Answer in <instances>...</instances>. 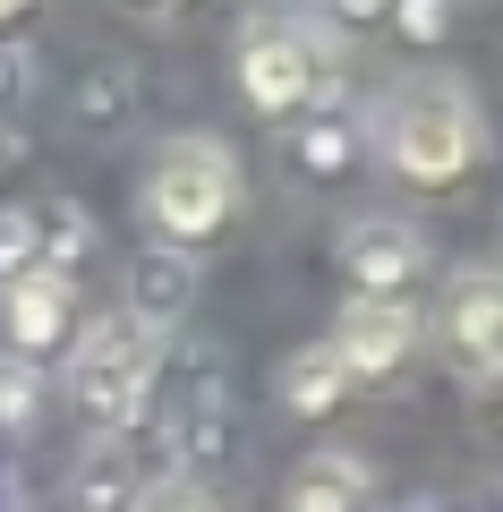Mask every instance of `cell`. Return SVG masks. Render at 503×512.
Wrapping results in <instances>:
<instances>
[{
    "label": "cell",
    "instance_id": "603a6c76",
    "mask_svg": "<svg viewBox=\"0 0 503 512\" xmlns=\"http://www.w3.org/2000/svg\"><path fill=\"white\" fill-rule=\"evenodd\" d=\"M478 436L503 444V376H495V393H478Z\"/></svg>",
    "mask_w": 503,
    "mask_h": 512
},
{
    "label": "cell",
    "instance_id": "ffe728a7",
    "mask_svg": "<svg viewBox=\"0 0 503 512\" xmlns=\"http://www.w3.org/2000/svg\"><path fill=\"white\" fill-rule=\"evenodd\" d=\"M393 18H401V35H410V43H444L452 9H444V0H393Z\"/></svg>",
    "mask_w": 503,
    "mask_h": 512
},
{
    "label": "cell",
    "instance_id": "8992f818",
    "mask_svg": "<svg viewBox=\"0 0 503 512\" xmlns=\"http://www.w3.org/2000/svg\"><path fill=\"white\" fill-rule=\"evenodd\" d=\"M435 342L461 376H503V274H452L444 308H435Z\"/></svg>",
    "mask_w": 503,
    "mask_h": 512
},
{
    "label": "cell",
    "instance_id": "30bf717a",
    "mask_svg": "<svg viewBox=\"0 0 503 512\" xmlns=\"http://www.w3.org/2000/svg\"><path fill=\"white\" fill-rule=\"evenodd\" d=\"M222 453H231V393H222V376H197L171 402V470L205 478Z\"/></svg>",
    "mask_w": 503,
    "mask_h": 512
},
{
    "label": "cell",
    "instance_id": "e0dca14e",
    "mask_svg": "<svg viewBox=\"0 0 503 512\" xmlns=\"http://www.w3.org/2000/svg\"><path fill=\"white\" fill-rule=\"evenodd\" d=\"M35 393H43V376L26 359L0 350V427H26V419H35Z\"/></svg>",
    "mask_w": 503,
    "mask_h": 512
},
{
    "label": "cell",
    "instance_id": "8fae6325",
    "mask_svg": "<svg viewBox=\"0 0 503 512\" xmlns=\"http://www.w3.org/2000/svg\"><path fill=\"white\" fill-rule=\"evenodd\" d=\"M282 512H376V478L359 453H307L282 487Z\"/></svg>",
    "mask_w": 503,
    "mask_h": 512
},
{
    "label": "cell",
    "instance_id": "d4e9b609",
    "mask_svg": "<svg viewBox=\"0 0 503 512\" xmlns=\"http://www.w3.org/2000/svg\"><path fill=\"white\" fill-rule=\"evenodd\" d=\"M18 9H35V0H0V18H18Z\"/></svg>",
    "mask_w": 503,
    "mask_h": 512
},
{
    "label": "cell",
    "instance_id": "5bb4252c",
    "mask_svg": "<svg viewBox=\"0 0 503 512\" xmlns=\"http://www.w3.org/2000/svg\"><path fill=\"white\" fill-rule=\"evenodd\" d=\"M290 154H299L307 180H342V171L359 163V128H350V111L324 103L316 120H299V128H290Z\"/></svg>",
    "mask_w": 503,
    "mask_h": 512
},
{
    "label": "cell",
    "instance_id": "52a82bcc",
    "mask_svg": "<svg viewBox=\"0 0 503 512\" xmlns=\"http://www.w3.org/2000/svg\"><path fill=\"white\" fill-rule=\"evenodd\" d=\"M333 350H342L350 384L401 376V359L418 350V308H410V299H350V308H342V333H333Z\"/></svg>",
    "mask_w": 503,
    "mask_h": 512
},
{
    "label": "cell",
    "instance_id": "4fadbf2b",
    "mask_svg": "<svg viewBox=\"0 0 503 512\" xmlns=\"http://www.w3.org/2000/svg\"><path fill=\"white\" fill-rule=\"evenodd\" d=\"M273 384H282V410H290V419H324V410L350 393V367H342V350H333V342H307V350H290V359H282V376H273Z\"/></svg>",
    "mask_w": 503,
    "mask_h": 512
},
{
    "label": "cell",
    "instance_id": "2e32d148",
    "mask_svg": "<svg viewBox=\"0 0 503 512\" xmlns=\"http://www.w3.org/2000/svg\"><path fill=\"white\" fill-rule=\"evenodd\" d=\"M43 274V222L35 205H0V291H18V282Z\"/></svg>",
    "mask_w": 503,
    "mask_h": 512
},
{
    "label": "cell",
    "instance_id": "44dd1931",
    "mask_svg": "<svg viewBox=\"0 0 503 512\" xmlns=\"http://www.w3.org/2000/svg\"><path fill=\"white\" fill-rule=\"evenodd\" d=\"M111 9L137 18V26H171V18H180V0H111Z\"/></svg>",
    "mask_w": 503,
    "mask_h": 512
},
{
    "label": "cell",
    "instance_id": "cb8c5ba5",
    "mask_svg": "<svg viewBox=\"0 0 503 512\" xmlns=\"http://www.w3.org/2000/svg\"><path fill=\"white\" fill-rule=\"evenodd\" d=\"M350 26H376V18H393V0H333Z\"/></svg>",
    "mask_w": 503,
    "mask_h": 512
},
{
    "label": "cell",
    "instance_id": "7c38bea8",
    "mask_svg": "<svg viewBox=\"0 0 503 512\" xmlns=\"http://www.w3.org/2000/svg\"><path fill=\"white\" fill-rule=\"evenodd\" d=\"M69 512H145V461L120 436H103L69 478Z\"/></svg>",
    "mask_w": 503,
    "mask_h": 512
},
{
    "label": "cell",
    "instance_id": "d6986e66",
    "mask_svg": "<svg viewBox=\"0 0 503 512\" xmlns=\"http://www.w3.org/2000/svg\"><path fill=\"white\" fill-rule=\"evenodd\" d=\"M26 94H35V60H26L18 43H0V120H18Z\"/></svg>",
    "mask_w": 503,
    "mask_h": 512
},
{
    "label": "cell",
    "instance_id": "ac0fdd59",
    "mask_svg": "<svg viewBox=\"0 0 503 512\" xmlns=\"http://www.w3.org/2000/svg\"><path fill=\"white\" fill-rule=\"evenodd\" d=\"M145 512H222L214 504V487H205V478H154V487H145Z\"/></svg>",
    "mask_w": 503,
    "mask_h": 512
},
{
    "label": "cell",
    "instance_id": "ba28073f",
    "mask_svg": "<svg viewBox=\"0 0 503 512\" xmlns=\"http://www.w3.org/2000/svg\"><path fill=\"white\" fill-rule=\"evenodd\" d=\"M0 325H9V359H52V350H77V291L60 274H35L18 291H0Z\"/></svg>",
    "mask_w": 503,
    "mask_h": 512
},
{
    "label": "cell",
    "instance_id": "3957f363",
    "mask_svg": "<svg viewBox=\"0 0 503 512\" xmlns=\"http://www.w3.org/2000/svg\"><path fill=\"white\" fill-rule=\"evenodd\" d=\"M145 222H154L162 248H197V239L231 231L239 214V154L222 137H162L154 163H145V188H137Z\"/></svg>",
    "mask_w": 503,
    "mask_h": 512
},
{
    "label": "cell",
    "instance_id": "277c9868",
    "mask_svg": "<svg viewBox=\"0 0 503 512\" xmlns=\"http://www.w3.org/2000/svg\"><path fill=\"white\" fill-rule=\"evenodd\" d=\"M154 376H162V342L128 308L120 316H94V325L77 333V350H69V393H77V410H86L103 436H128V427L145 419Z\"/></svg>",
    "mask_w": 503,
    "mask_h": 512
},
{
    "label": "cell",
    "instance_id": "9c48e42d",
    "mask_svg": "<svg viewBox=\"0 0 503 512\" xmlns=\"http://www.w3.org/2000/svg\"><path fill=\"white\" fill-rule=\"evenodd\" d=\"M128 316H137L154 342H162V333H180L188 316H197V256L154 239V248L128 265Z\"/></svg>",
    "mask_w": 503,
    "mask_h": 512
},
{
    "label": "cell",
    "instance_id": "9a60e30c",
    "mask_svg": "<svg viewBox=\"0 0 503 512\" xmlns=\"http://www.w3.org/2000/svg\"><path fill=\"white\" fill-rule=\"evenodd\" d=\"M35 222H43V274H60V282H69V265L94 248V222L77 214L69 197H43V205H35Z\"/></svg>",
    "mask_w": 503,
    "mask_h": 512
},
{
    "label": "cell",
    "instance_id": "5b68a950",
    "mask_svg": "<svg viewBox=\"0 0 503 512\" xmlns=\"http://www.w3.org/2000/svg\"><path fill=\"white\" fill-rule=\"evenodd\" d=\"M342 274H350V299H410L427 282V239L401 214H367L342 231Z\"/></svg>",
    "mask_w": 503,
    "mask_h": 512
},
{
    "label": "cell",
    "instance_id": "7a4b0ae2",
    "mask_svg": "<svg viewBox=\"0 0 503 512\" xmlns=\"http://www.w3.org/2000/svg\"><path fill=\"white\" fill-rule=\"evenodd\" d=\"M333 86H342V52H333V35H324L316 18L273 9V18H256L248 35H239V94H248L273 128L316 120V111L333 103Z\"/></svg>",
    "mask_w": 503,
    "mask_h": 512
},
{
    "label": "cell",
    "instance_id": "6da1fadb",
    "mask_svg": "<svg viewBox=\"0 0 503 512\" xmlns=\"http://www.w3.org/2000/svg\"><path fill=\"white\" fill-rule=\"evenodd\" d=\"M376 128H384V163H393L410 188H452V180H469V163H478V146H486L469 86H461V77H444V69L401 77V86L384 94Z\"/></svg>",
    "mask_w": 503,
    "mask_h": 512
},
{
    "label": "cell",
    "instance_id": "7402d4cb",
    "mask_svg": "<svg viewBox=\"0 0 503 512\" xmlns=\"http://www.w3.org/2000/svg\"><path fill=\"white\" fill-rule=\"evenodd\" d=\"M120 103H128V86H120V77H103V86L86 94V111H94V120H103V128H111V111H120Z\"/></svg>",
    "mask_w": 503,
    "mask_h": 512
}]
</instances>
